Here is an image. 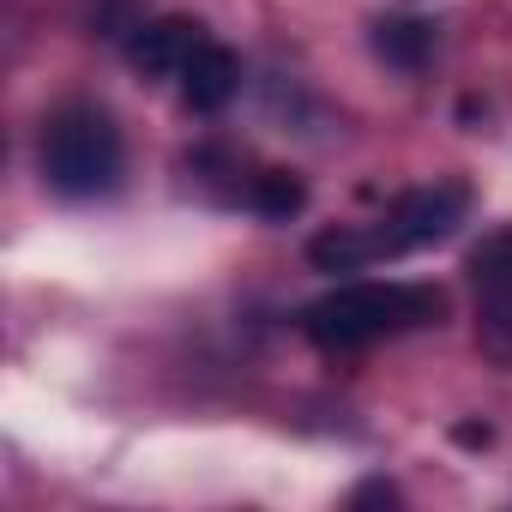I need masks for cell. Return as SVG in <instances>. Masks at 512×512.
Returning a JSON list of instances; mask_svg holds the SVG:
<instances>
[{
    "label": "cell",
    "instance_id": "obj_1",
    "mask_svg": "<svg viewBox=\"0 0 512 512\" xmlns=\"http://www.w3.org/2000/svg\"><path fill=\"white\" fill-rule=\"evenodd\" d=\"M446 320V290L440 284H338L320 302L302 308V338L320 350H368L380 338L416 332V326H440Z\"/></svg>",
    "mask_w": 512,
    "mask_h": 512
},
{
    "label": "cell",
    "instance_id": "obj_2",
    "mask_svg": "<svg viewBox=\"0 0 512 512\" xmlns=\"http://www.w3.org/2000/svg\"><path fill=\"white\" fill-rule=\"evenodd\" d=\"M127 145L109 109L97 103H61L43 121V181L61 199H103L121 187Z\"/></svg>",
    "mask_w": 512,
    "mask_h": 512
},
{
    "label": "cell",
    "instance_id": "obj_3",
    "mask_svg": "<svg viewBox=\"0 0 512 512\" xmlns=\"http://www.w3.org/2000/svg\"><path fill=\"white\" fill-rule=\"evenodd\" d=\"M464 217H470V187H458V181L410 187V193H398V199L368 223V235H374V260H398V253L452 241Z\"/></svg>",
    "mask_w": 512,
    "mask_h": 512
},
{
    "label": "cell",
    "instance_id": "obj_4",
    "mask_svg": "<svg viewBox=\"0 0 512 512\" xmlns=\"http://www.w3.org/2000/svg\"><path fill=\"white\" fill-rule=\"evenodd\" d=\"M464 272L476 284V326H482L488 350L512 356V223L506 229H488L470 247Z\"/></svg>",
    "mask_w": 512,
    "mask_h": 512
},
{
    "label": "cell",
    "instance_id": "obj_5",
    "mask_svg": "<svg viewBox=\"0 0 512 512\" xmlns=\"http://www.w3.org/2000/svg\"><path fill=\"white\" fill-rule=\"evenodd\" d=\"M199 43H205V31L193 19H175V13L169 19H139L127 31V61L145 79H181V67L193 61Z\"/></svg>",
    "mask_w": 512,
    "mask_h": 512
},
{
    "label": "cell",
    "instance_id": "obj_6",
    "mask_svg": "<svg viewBox=\"0 0 512 512\" xmlns=\"http://www.w3.org/2000/svg\"><path fill=\"white\" fill-rule=\"evenodd\" d=\"M235 91H241V61H235L223 43L205 37V43L193 49V61L181 67V97H187V109H193V115H217Z\"/></svg>",
    "mask_w": 512,
    "mask_h": 512
},
{
    "label": "cell",
    "instance_id": "obj_7",
    "mask_svg": "<svg viewBox=\"0 0 512 512\" xmlns=\"http://www.w3.org/2000/svg\"><path fill=\"white\" fill-rule=\"evenodd\" d=\"M368 43H374V55H380L386 67H398V73H422V67L434 61V25H428V19H380Z\"/></svg>",
    "mask_w": 512,
    "mask_h": 512
},
{
    "label": "cell",
    "instance_id": "obj_8",
    "mask_svg": "<svg viewBox=\"0 0 512 512\" xmlns=\"http://www.w3.org/2000/svg\"><path fill=\"white\" fill-rule=\"evenodd\" d=\"M308 260H314V272H362V266H374V235H368V223L320 229L308 241Z\"/></svg>",
    "mask_w": 512,
    "mask_h": 512
},
{
    "label": "cell",
    "instance_id": "obj_9",
    "mask_svg": "<svg viewBox=\"0 0 512 512\" xmlns=\"http://www.w3.org/2000/svg\"><path fill=\"white\" fill-rule=\"evenodd\" d=\"M302 205H308V187H302L290 169H260V175L247 181V211H260V217H272V223H290Z\"/></svg>",
    "mask_w": 512,
    "mask_h": 512
},
{
    "label": "cell",
    "instance_id": "obj_10",
    "mask_svg": "<svg viewBox=\"0 0 512 512\" xmlns=\"http://www.w3.org/2000/svg\"><path fill=\"white\" fill-rule=\"evenodd\" d=\"M350 506H398V488H392L386 476H368V482L350 494Z\"/></svg>",
    "mask_w": 512,
    "mask_h": 512
},
{
    "label": "cell",
    "instance_id": "obj_11",
    "mask_svg": "<svg viewBox=\"0 0 512 512\" xmlns=\"http://www.w3.org/2000/svg\"><path fill=\"white\" fill-rule=\"evenodd\" d=\"M452 440H458V446H488V440H494V428H488V422H458V428H452Z\"/></svg>",
    "mask_w": 512,
    "mask_h": 512
}]
</instances>
